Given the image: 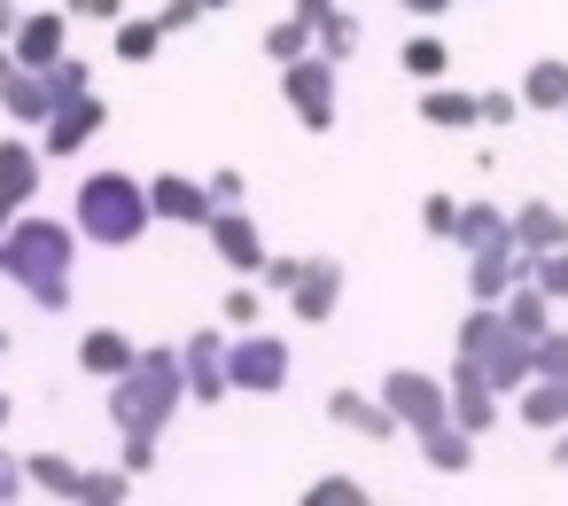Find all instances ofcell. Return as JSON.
<instances>
[{"label": "cell", "mask_w": 568, "mask_h": 506, "mask_svg": "<svg viewBox=\"0 0 568 506\" xmlns=\"http://www.w3.org/2000/svg\"><path fill=\"white\" fill-rule=\"evenodd\" d=\"M79 219H48V211H17V234H9V273L0 281H17L32 296V312H71L79 296Z\"/></svg>", "instance_id": "obj_1"}, {"label": "cell", "mask_w": 568, "mask_h": 506, "mask_svg": "<svg viewBox=\"0 0 568 506\" xmlns=\"http://www.w3.org/2000/svg\"><path fill=\"white\" fill-rule=\"evenodd\" d=\"M187 405H195V389H187L180 343H141L133 374L110 382V421H118V436H164Z\"/></svg>", "instance_id": "obj_2"}, {"label": "cell", "mask_w": 568, "mask_h": 506, "mask_svg": "<svg viewBox=\"0 0 568 506\" xmlns=\"http://www.w3.org/2000/svg\"><path fill=\"white\" fill-rule=\"evenodd\" d=\"M71 219H79V234H87L94 250H133V242L156 226V203H149V180H133V172L102 164V172H87V180H79Z\"/></svg>", "instance_id": "obj_3"}, {"label": "cell", "mask_w": 568, "mask_h": 506, "mask_svg": "<svg viewBox=\"0 0 568 506\" xmlns=\"http://www.w3.org/2000/svg\"><path fill=\"white\" fill-rule=\"evenodd\" d=\"M452 358H467L475 374H490L506 397L537 382V343H529L498 304H467V320H459V335H452Z\"/></svg>", "instance_id": "obj_4"}, {"label": "cell", "mask_w": 568, "mask_h": 506, "mask_svg": "<svg viewBox=\"0 0 568 506\" xmlns=\"http://www.w3.org/2000/svg\"><path fill=\"white\" fill-rule=\"evenodd\" d=\"M335 87H343V63L335 55H304V63H281V102L304 133H335Z\"/></svg>", "instance_id": "obj_5"}, {"label": "cell", "mask_w": 568, "mask_h": 506, "mask_svg": "<svg viewBox=\"0 0 568 506\" xmlns=\"http://www.w3.org/2000/svg\"><path fill=\"white\" fill-rule=\"evenodd\" d=\"M226 374H234V397H281L288 389V343L265 335V327H234Z\"/></svg>", "instance_id": "obj_6"}, {"label": "cell", "mask_w": 568, "mask_h": 506, "mask_svg": "<svg viewBox=\"0 0 568 506\" xmlns=\"http://www.w3.org/2000/svg\"><path fill=\"white\" fill-rule=\"evenodd\" d=\"M382 397H389V413L405 421V436H420V428L452 421V374H428V366H389V374H382Z\"/></svg>", "instance_id": "obj_7"}, {"label": "cell", "mask_w": 568, "mask_h": 506, "mask_svg": "<svg viewBox=\"0 0 568 506\" xmlns=\"http://www.w3.org/2000/svg\"><path fill=\"white\" fill-rule=\"evenodd\" d=\"M102 133H110V102H102V94H71V102L40 125V149H48V164H71V156H87Z\"/></svg>", "instance_id": "obj_8"}, {"label": "cell", "mask_w": 568, "mask_h": 506, "mask_svg": "<svg viewBox=\"0 0 568 506\" xmlns=\"http://www.w3.org/2000/svg\"><path fill=\"white\" fill-rule=\"evenodd\" d=\"M521 281H537V257L506 234V242H490V250H467V296L475 304H506Z\"/></svg>", "instance_id": "obj_9"}, {"label": "cell", "mask_w": 568, "mask_h": 506, "mask_svg": "<svg viewBox=\"0 0 568 506\" xmlns=\"http://www.w3.org/2000/svg\"><path fill=\"white\" fill-rule=\"evenodd\" d=\"M226 343H234V327H226V320H219V327H187V335H180V358H187V389H195V405H226V397H234Z\"/></svg>", "instance_id": "obj_10"}, {"label": "cell", "mask_w": 568, "mask_h": 506, "mask_svg": "<svg viewBox=\"0 0 568 506\" xmlns=\"http://www.w3.org/2000/svg\"><path fill=\"white\" fill-rule=\"evenodd\" d=\"M203 234H211V257H219L226 273H250V281H257V273H265V257H273V250H265V234H257V219H250V203L219 211Z\"/></svg>", "instance_id": "obj_11"}, {"label": "cell", "mask_w": 568, "mask_h": 506, "mask_svg": "<svg viewBox=\"0 0 568 506\" xmlns=\"http://www.w3.org/2000/svg\"><path fill=\"white\" fill-rule=\"evenodd\" d=\"M506 413H514V397H506L490 374H475L467 358H452V421H459V428H475V436H490Z\"/></svg>", "instance_id": "obj_12"}, {"label": "cell", "mask_w": 568, "mask_h": 506, "mask_svg": "<svg viewBox=\"0 0 568 506\" xmlns=\"http://www.w3.org/2000/svg\"><path fill=\"white\" fill-rule=\"evenodd\" d=\"M149 203H156V226H211L219 219L211 180H187V172H156L149 180Z\"/></svg>", "instance_id": "obj_13"}, {"label": "cell", "mask_w": 568, "mask_h": 506, "mask_svg": "<svg viewBox=\"0 0 568 506\" xmlns=\"http://www.w3.org/2000/svg\"><path fill=\"white\" fill-rule=\"evenodd\" d=\"M327 421H335L343 436H366V444H397V436H405V421L389 413L382 389H374V397H366V389H327Z\"/></svg>", "instance_id": "obj_14"}, {"label": "cell", "mask_w": 568, "mask_h": 506, "mask_svg": "<svg viewBox=\"0 0 568 506\" xmlns=\"http://www.w3.org/2000/svg\"><path fill=\"white\" fill-rule=\"evenodd\" d=\"M71 24H79L71 9H32V17L17 24V40H9L17 63H24V71H55V63L71 55Z\"/></svg>", "instance_id": "obj_15"}, {"label": "cell", "mask_w": 568, "mask_h": 506, "mask_svg": "<svg viewBox=\"0 0 568 506\" xmlns=\"http://www.w3.org/2000/svg\"><path fill=\"white\" fill-rule=\"evenodd\" d=\"M40 180H48V149L24 141V133H9V141H0V203L32 211L40 203Z\"/></svg>", "instance_id": "obj_16"}, {"label": "cell", "mask_w": 568, "mask_h": 506, "mask_svg": "<svg viewBox=\"0 0 568 506\" xmlns=\"http://www.w3.org/2000/svg\"><path fill=\"white\" fill-rule=\"evenodd\" d=\"M335 304H343V257H304V281L288 289V312L304 327H327Z\"/></svg>", "instance_id": "obj_17"}, {"label": "cell", "mask_w": 568, "mask_h": 506, "mask_svg": "<svg viewBox=\"0 0 568 506\" xmlns=\"http://www.w3.org/2000/svg\"><path fill=\"white\" fill-rule=\"evenodd\" d=\"M133 358H141V343H133L125 327H87V335H79V374L102 382V389H110L118 374H133Z\"/></svg>", "instance_id": "obj_18"}, {"label": "cell", "mask_w": 568, "mask_h": 506, "mask_svg": "<svg viewBox=\"0 0 568 506\" xmlns=\"http://www.w3.org/2000/svg\"><path fill=\"white\" fill-rule=\"evenodd\" d=\"M0 110H9V125H24V133H40L48 118H55V87H48V71H9L0 79Z\"/></svg>", "instance_id": "obj_19"}, {"label": "cell", "mask_w": 568, "mask_h": 506, "mask_svg": "<svg viewBox=\"0 0 568 506\" xmlns=\"http://www.w3.org/2000/svg\"><path fill=\"white\" fill-rule=\"evenodd\" d=\"M420 125H436V133H483V94H467V87H420Z\"/></svg>", "instance_id": "obj_20"}, {"label": "cell", "mask_w": 568, "mask_h": 506, "mask_svg": "<svg viewBox=\"0 0 568 506\" xmlns=\"http://www.w3.org/2000/svg\"><path fill=\"white\" fill-rule=\"evenodd\" d=\"M514 421H521L529 436H560V428H568V382H560V374H537L529 389H514Z\"/></svg>", "instance_id": "obj_21"}, {"label": "cell", "mask_w": 568, "mask_h": 506, "mask_svg": "<svg viewBox=\"0 0 568 506\" xmlns=\"http://www.w3.org/2000/svg\"><path fill=\"white\" fill-rule=\"evenodd\" d=\"M413 444H420V467H428V475H467L483 436H475V428H459V421H436V428H420Z\"/></svg>", "instance_id": "obj_22"}, {"label": "cell", "mask_w": 568, "mask_h": 506, "mask_svg": "<svg viewBox=\"0 0 568 506\" xmlns=\"http://www.w3.org/2000/svg\"><path fill=\"white\" fill-rule=\"evenodd\" d=\"M514 242H521L529 257L568 250V211H560V203H545V195H537V203H521V211H514Z\"/></svg>", "instance_id": "obj_23"}, {"label": "cell", "mask_w": 568, "mask_h": 506, "mask_svg": "<svg viewBox=\"0 0 568 506\" xmlns=\"http://www.w3.org/2000/svg\"><path fill=\"white\" fill-rule=\"evenodd\" d=\"M521 102H529L537 118H568V63H560V55H537V63L521 71Z\"/></svg>", "instance_id": "obj_24"}, {"label": "cell", "mask_w": 568, "mask_h": 506, "mask_svg": "<svg viewBox=\"0 0 568 506\" xmlns=\"http://www.w3.org/2000/svg\"><path fill=\"white\" fill-rule=\"evenodd\" d=\"M24 467H32V490H40V498H71V506H79L87 467H79L71 452H24Z\"/></svg>", "instance_id": "obj_25"}, {"label": "cell", "mask_w": 568, "mask_h": 506, "mask_svg": "<svg viewBox=\"0 0 568 506\" xmlns=\"http://www.w3.org/2000/svg\"><path fill=\"white\" fill-rule=\"evenodd\" d=\"M164 17H118L110 24V48H118V63H156L164 55Z\"/></svg>", "instance_id": "obj_26"}, {"label": "cell", "mask_w": 568, "mask_h": 506, "mask_svg": "<svg viewBox=\"0 0 568 506\" xmlns=\"http://www.w3.org/2000/svg\"><path fill=\"white\" fill-rule=\"evenodd\" d=\"M506 234H514V211H498V203H459V226H452L459 250H490V242H506Z\"/></svg>", "instance_id": "obj_27"}, {"label": "cell", "mask_w": 568, "mask_h": 506, "mask_svg": "<svg viewBox=\"0 0 568 506\" xmlns=\"http://www.w3.org/2000/svg\"><path fill=\"white\" fill-rule=\"evenodd\" d=\"M498 312H506V320H514L529 343H545V335H552V289H545V281H521V289H514Z\"/></svg>", "instance_id": "obj_28"}, {"label": "cell", "mask_w": 568, "mask_h": 506, "mask_svg": "<svg viewBox=\"0 0 568 506\" xmlns=\"http://www.w3.org/2000/svg\"><path fill=\"white\" fill-rule=\"evenodd\" d=\"M397 63H405V79H413V87H436V79L452 71V48H444V40H436V32L420 24V32H413V40L397 48Z\"/></svg>", "instance_id": "obj_29"}, {"label": "cell", "mask_w": 568, "mask_h": 506, "mask_svg": "<svg viewBox=\"0 0 568 506\" xmlns=\"http://www.w3.org/2000/svg\"><path fill=\"white\" fill-rule=\"evenodd\" d=\"M312 48H320V32H312V24H304L296 9H288V17H281L273 32H265V55H273V63H304Z\"/></svg>", "instance_id": "obj_30"}, {"label": "cell", "mask_w": 568, "mask_h": 506, "mask_svg": "<svg viewBox=\"0 0 568 506\" xmlns=\"http://www.w3.org/2000/svg\"><path fill=\"white\" fill-rule=\"evenodd\" d=\"M366 48V17H351V9H335L327 24H320V55H335V63H351Z\"/></svg>", "instance_id": "obj_31"}, {"label": "cell", "mask_w": 568, "mask_h": 506, "mask_svg": "<svg viewBox=\"0 0 568 506\" xmlns=\"http://www.w3.org/2000/svg\"><path fill=\"white\" fill-rule=\"evenodd\" d=\"M133 498V467L118 459V467H87V490H79V506H125Z\"/></svg>", "instance_id": "obj_32"}, {"label": "cell", "mask_w": 568, "mask_h": 506, "mask_svg": "<svg viewBox=\"0 0 568 506\" xmlns=\"http://www.w3.org/2000/svg\"><path fill=\"white\" fill-rule=\"evenodd\" d=\"M219 320H226V327H257V320H265V296L250 289V273H234V289L219 296Z\"/></svg>", "instance_id": "obj_33"}, {"label": "cell", "mask_w": 568, "mask_h": 506, "mask_svg": "<svg viewBox=\"0 0 568 506\" xmlns=\"http://www.w3.org/2000/svg\"><path fill=\"white\" fill-rule=\"evenodd\" d=\"M304 506H366V483L358 475H320V483H304Z\"/></svg>", "instance_id": "obj_34"}, {"label": "cell", "mask_w": 568, "mask_h": 506, "mask_svg": "<svg viewBox=\"0 0 568 506\" xmlns=\"http://www.w3.org/2000/svg\"><path fill=\"white\" fill-rule=\"evenodd\" d=\"M48 87H55V110H63L71 94H94V63H87V55H63V63L48 71Z\"/></svg>", "instance_id": "obj_35"}, {"label": "cell", "mask_w": 568, "mask_h": 506, "mask_svg": "<svg viewBox=\"0 0 568 506\" xmlns=\"http://www.w3.org/2000/svg\"><path fill=\"white\" fill-rule=\"evenodd\" d=\"M521 110H529V102H521V87H483V133H506Z\"/></svg>", "instance_id": "obj_36"}, {"label": "cell", "mask_w": 568, "mask_h": 506, "mask_svg": "<svg viewBox=\"0 0 568 506\" xmlns=\"http://www.w3.org/2000/svg\"><path fill=\"white\" fill-rule=\"evenodd\" d=\"M452 226H459V195H420V234H436V242H452Z\"/></svg>", "instance_id": "obj_37"}, {"label": "cell", "mask_w": 568, "mask_h": 506, "mask_svg": "<svg viewBox=\"0 0 568 506\" xmlns=\"http://www.w3.org/2000/svg\"><path fill=\"white\" fill-rule=\"evenodd\" d=\"M118 459H125L133 475H156V459H164V436H118Z\"/></svg>", "instance_id": "obj_38"}, {"label": "cell", "mask_w": 568, "mask_h": 506, "mask_svg": "<svg viewBox=\"0 0 568 506\" xmlns=\"http://www.w3.org/2000/svg\"><path fill=\"white\" fill-rule=\"evenodd\" d=\"M211 180V195H219V211H234V203H250V180L234 172V164H219V172H203Z\"/></svg>", "instance_id": "obj_39"}, {"label": "cell", "mask_w": 568, "mask_h": 506, "mask_svg": "<svg viewBox=\"0 0 568 506\" xmlns=\"http://www.w3.org/2000/svg\"><path fill=\"white\" fill-rule=\"evenodd\" d=\"M156 17H164V32H195V24L211 17V0H164Z\"/></svg>", "instance_id": "obj_40"}, {"label": "cell", "mask_w": 568, "mask_h": 506, "mask_svg": "<svg viewBox=\"0 0 568 506\" xmlns=\"http://www.w3.org/2000/svg\"><path fill=\"white\" fill-rule=\"evenodd\" d=\"M537 374H560V382H568V327H552V335L537 343Z\"/></svg>", "instance_id": "obj_41"}, {"label": "cell", "mask_w": 568, "mask_h": 506, "mask_svg": "<svg viewBox=\"0 0 568 506\" xmlns=\"http://www.w3.org/2000/svg\"><path fill=\"white\" fill-rule=\"evenodd\" d=\"M32 490V467L17 459V452H0V506H9V498H24Z\"/></svg>", "instance_id": "obj_42"}, {"label": "cell", "mask_w": 568, "mask_h": 506, "mask_svg": "<svg viewBox=\"0 0 568 506\" xmlns=\"http://www.w3.org/2000/svg\"><path fill=\"white\" fill-rule=\"evenodd\" d=\"M537 281L552 289V304H568V250H545L537 257Z\"/></svg>", "instance_id": "obj_43"}, {"label": "cell", "mask_w": 568, "mask_h": 506, "mask_svg": "<svg viewBox=\"0 0 568 506\" xmlns=\"http://www.w3.org/2000/svg\"><path fill=\"white\" fill-rule=\"evenodd\" d=\"M63 9H71L79 24H118V17H125V0H63Z\"/></svg>", "instance_id": "obj_44"}, {"label": "cell", "mask_w": 568, "mask_h": 506, "mask_svg": "<svg viewBox=\"0 0 568 506\" xmlns=\"http://www.w3.org/2000/svg\"><path fill=\"white\" fill-rule=\"evenodd\" d=\"M257 281H265V289H281V296H288V289H296V281H304V257H265V273H257Z\"/></svg>", "instance_id": "obj_45"}, {"label": "cell", "mask_w": 568, "mask_h": 506, "mask_svg": "<svg viewBox=\"0 0 568 506\" xmlns=\"http://www.w3.org/2000/svg\"><path fill=\"white\" fill-rule=\"evenodd\" d=\"M397 9H405L413 24H436V17H452V9H459V0H397Z\"/></svg>", "instance_id": "obj_46"}, {"label": "cell", "mask_w": 568, "mask_h": 506, "mask_svg": "<svg viewBox=\"0 0 568 506\" xmlns=\"http://www.w3.org/2000/svg\"><path fill=\"white\" fill-rule=\"evenodd\" d=\"M288 9H296V17H304V24H312V32H320V24H327V17H335V9H343V0H288Z\"/></svg>", "instance_id": "obj_47"}, {"label": "cell", "mask_w": 568, "mask_h": 506, "mask_svg": "<svg viewBox=\"0 0 568 506\" xmlns=\"http://www.w3.org/2000/svg\"><path fill=\"white\" fill-rule=\"evenodd\" d=\"M9 234H17V203H0V273H9Z\"/></svg>", "instance_id": "obj_48"}, {"label": "cell", "mask_w": 568, "mask_h": 506, "mask_svg": "<svg viewBox=\"0 0 568 506\" xmlns=\"http://www.w3.org/2000/svg\"><path fill=\"white\" fill-rule=\"evenodd\" d=\"M545 444H552V467L568 475V428H560V436H545Z\"/></svg>", "instance_id": "obj_49"}, {"label": "cell", "mask_w": 568, "mask_h": 506, "mask_svg": "<svg viewBox=\"0 0 568 506\" xmlns=\"http://www.w3.org/2000/svg\"><path fill=\"white\" fill-rule=\"evenodd\" d=\"M9 421H17V397H9V389H0V428H9Z\"/></svg>", "instance_id": "obj_50"}, {"label": "cell", "mask_w": 568, "mask_h": 506, "mask_svg": "<svg viewBox=\"0 0 568 506\" xmlns=\"http://www.w3.org/2000/svg\"><path fill=\"white\" fill-rule=\"evenodd\" d=\"M9 351H17V335H9V327H0V366H9Z\"/></svg>", "instance_id": "obj_51"}, {"label": "cell", "mask_w": 568, "mask_h": 506, "mask_svg": "<svg viewBox=\"0 0 568 506\" xmlns=\"http://www.w3.org/2000/svg\"><path fill=\"white\" fill-rule=\"evenodd\" d=\"M226 9H234V0H211V17H226Z\"/></svg>", "instance_id": "obj_52"}]
</instances>
